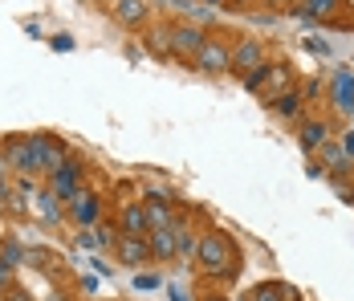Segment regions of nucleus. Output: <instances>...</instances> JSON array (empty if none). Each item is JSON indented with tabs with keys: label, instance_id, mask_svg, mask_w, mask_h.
<instances>
[{
	"label": "nucleus",
	"instance_id": "f257e3e1",
	"mask_svg": "<svg viewBox=\"0 0 354 301\" xmlns=\"http://www.w3.org/2000/svg\"><path fill=\"white\" fill-rule=\"evenodd\" d=\"M204 41H208V37L200 33L196 25H176V29H171V53H176L179 62H196L200 49H204Z\"/></svg>",
	"mask_w": 354,
	"mask_h": 301
},
{
	"label": "nucleus",
	"instance_id": "f03ea898",
	"mask_svg": "<svg viewBox=\"0 0 354 301\" xmlns=\"http://www.w3.org/2000/svg\"><path fill=\"white\" fill-rule=\"evenodd\" d=\"M200 265H204V273H212V277H224L228 268H224V261H228V244H224V236L212 232V236H204L200 240Z\"/></svg>",
	"mask_w": 354,
	"mask_h": 301
},
{
	"label": "nucleus",
	"instance_id": "7ed1b4c3",
	"mask_svg": "<svg viewBox=\"0 0 354 301\" xmlns=\"http://www.w3.org/2000/svg\"><path fill=\"white\" fill-rule=\"evenodd\" d=\"M196 66L204 69V73H224V69L232 66V53H228V45H224V41H204V49H200Z\"/></svg>",
	"mask_w": 354,
	"mask_h": 301
},
{
	"label": "nucleus",
	"instance_id": "20e7f679",
	"mask_svg": "<svg viewBox=\"0 0 354 301\" xmlns=\"http://www.w3.org/2000/svg\"><path fill=\"white\" fill-rule=\"evenodd\" d=\"M77 179H82V167L77 163H62V167L49 175V192L57 200H73L77 196Z\"/></svg>",
	"mask_w": 354,
	"mask_h": 301
},
{
	"label": "nucleus",
	"instance_id": "39448f33",
	"mask_svg": "<svg viewBox=\"0 0 354 301\" xmlns=\"http://www.w3.org/2000/svg\"><path fill=\"white\" fill-rule=\"evenodd\" d=\"M70 216L77 220V224H82V228L98 224V216H102V208H98V196H90V192H77V196H73Z\"/></svg>",
	"mask_w": 354,
	"mask_h": 301
},
{
	"label": "nucleus",
	"instance_id": "423d86ee",
	"mask_svg": "<svg viewBox=\"0 0 354 301\" xmlns=\"http://www.w3.org/2000/svg\"><path fill=\"white\" fill-rule=\"evenodd\" d=\"M118 257H122V265H142L151 257V244L142 236H122L118 240Z\"/></svg>",
	"mask_w": 354,
	"mask_h": 301
},
{
	"label": "nucleus",
	"instance_id": "0eeeda50",
	"mask_svg": "<svg viewBox=\"0 0 354 301\" xmlns=\"http://www.w3.org/2000/svg\"><path fill=\"white\" fill-rule=\"evenodd\" d=\"M122 228H127V236H147L151 232L147 208H142V203H127V208H122Z\"/></svg>",
	"mask_w": 354,
	"mask_h": 301
},
{
	"label": "nucleus",
	"instance_id": "6e6552de",
	"mask_svg": "<svg viewBox=\"0 0 354 301\" xmlns=\"http://www.w3.org/2000/svg\"><path fill=\"white\" fill-rule=\"evenodd\" d=\"M151 240V257H159V261H167V257H176V232L171 228H155V232H147Z\"/></svg>",
	"mask_w": 354,
	"mask_h": 301
},
{
	"label": "nucleus",
	"instance_id": "1a4fd4ad",
	"mask_svg": "<svg viewBox=\"0 0 354 301\" xmlns=\"http://www.w3.org/2000/svg\"><path fill=\"white\" fill-rule=\"evenodd\" d=\"M257 62H261V45H257V41H241V49L232 53V66L245 69V73H252Z\"/></svg>",
	"mask_w": 354,
	"mask_h": 301
},
{
	"label": "nucleus",
	"instance_id": "9d476101",
	"mask_svg": "<svg viewBox=\"0 0 354 301\" xmlns=\"http://www.w3.org/2000/svg\"><path fill=\"white\" fill-rule=\"evenodd\" d=\"M114 17L122 25H139L142 17H147V8H142V0H114Z\"/></svg>",
	"mask_w": 354,
	"mask_h": 301
},
{
	"label": "nucleus",
	"instance_id": "9b49d317",
	"mask_svg": "<svg viewBox=\"0 0 354 301\" xmlns=\"http://www.w3.org/2000/svg\"><path fill=\"white\" fill-rule=\"evenodd\" d=\"M334 94H338V110H346V114H351V110H354V77L346 73V69L334 77Z\"/></svg>",
	"mask_w": 354,
	"mask_h": 301
},
{
	"label": "nucleus",
	"instance_id": "f8f14e48",
	"mask_svg": "<svg viewBox=\"0 0 354 301\" xmlns=\"http://www.w3.org/2000/svg\"><path fill=\"white\" fill-rule=\"evenodd\" d=\"M147 224H151V232L155 228H171V212H167V203L159 200V196L147 203Z\"/></svg>",
	"mask_w": 354,
	"mask_h": 301
},
{
	"label": "nucleus",
	"instance_id": "ddd939ff",
	"mask_svg": "<svg viewBox=\"0 0 354 301\" xmlns=\"http://www.w3.org/2000/svg\"><path fill=\"white\" fill-rule=\"evenodd\" d=\"M322 143H326V122H306L301 127V147L306 151H318Z\"/></svg>",
	"mask_w": 354,
	"mask_h": 301
},
{
	"label": "nucleus",
	"instance_id": "4468645a",
	"mask_svg": "<svg viewBox=\"0 0 354 301\" xmlns=\"http://www.w3.org/2000/svg\"><path fill=\"white\" fill-rule=\"evenodd\" d=\"M171 232H176V253H179V257H187V253H196V248H200V244L192 240V232H187L183 224H171Z\"/></svg>",
	"mask_w": 354,
	"mask_h": 301
},
{
	"label": "nucleus",
	"instance_id": "2eb2a0df",
	"mask_svg": "<svg viewBox=\"0 0 354 301\" xmlns=\"http://www.w3.org/2000/svg\"><path fill=\"white\" fill-rule=\"evenodd\" d=\"M248 301H289V289L285 285H261Z\"/></svg>",
	"mask_w": 354,
	"mask_h": 301
},
{
	"label": "nucleus",
	"instance_id": "dca6fc26",
	"mask_svg": "<svg viewBox=\"0 0 354 301\" xmlns=\"http://www.w3.org/2000/svg\"><path fill=\"white\" fill-rule=\"evenodd\" d=\"M41 216H45V220H49V224H57V220H62V212H57V196H53V192H41Z\"/></svg>",
	"mask_w": 354,
	"mask_h": 301
},
{
	"label": "nucleus",
	"instance_id": "f3484780",
	"mask_svg": "<svg viewBox=\"0 0 354 301\" xmlns=\"http://www.w3.org/2000/svg\"><path fill=\"white\" fill-rule=\"evenodd\" d=\"M334 4H338V0H306L297 12H301V17H322V12H330Z\"/></svg>",
	"mask_w": 354,
	"mask_h": 301
},
{
	"label": "nucleus",
	"instance_id": "a211bd4d",
	"mask_svg": "<svg viewBox=\"0 0 354 301\" xmlns=\"http://www.w3.org/2000/svg\"><path fill=\"white\" fill-rule=\"evenodd\" d=\"M151 49L155 53H171V29H155L151 33Z\"/></svg>",
	"mask_w": 354,
	"mask_h": 301
},
{
	"label": "nucleus",
	"instance_id": "6ab92c4d",
	"mask_svg": "<svg viewBox=\"0 0 354 301\" xmlns=\"http://www.w3.org/2000/svg\"><path fill=\"white\" fill-rule=\"evenodd\" d=\"M297 106H301V98H297V94H281V98H277V114L293 118V114H297Z\"/></svg>",
	"mask_w": 354,
	"mask_h": 301
},
{
	"label": "nucleus",
	"instance_id": "aec40b11",
	"mask_svg": "<svg viewBox=\"0 0 354 301\" xmlns=\"http://www.w3.org/2000/svg\"><path fill=\"white\" fill-rule=\"evenodd\" d=\"M4 261H8V265H21V261H29V253H21L17 240H8V244H4Z\"/></svg>",
	"mask_w": 354,
	"mask_h": 301
},
{
	"label": "nucleus",
	"instance_id": "412c9836",
	"mask_svg": "<svg viewBox=\"0 0 354 301\" xmlns=\"http://www.w3.org/2000/svg\"><path fill=\"white\" fill-rule=\"evenodd\" d=\"M322 155H326V163H330V167H334V171H338V167H342V163H346V155H342L338 147H330V143H322Z\"/></svg>",
	"mask_w": 354,
	"mask_h": 301
},
{
	"label": "nucleus",
	"instance_id": "4be33fe9",
	"mask_svg": "<svg viewBox=\"0 0 354 301\" xmlns=\"http://www.w3.org/2000/svg\"><path fill=\"white\" fill-rule=\"evenodd\" d=\"M49 45H53L57 53H70V49H73V37H70V33H57L53 41H49Z\"/></svg>",
	"mask_w": 354,
	"mask_h": 301
},
{
	"label": "nucleus",
	"instance_id": "5701e85b",
	"mask_svg": "<svg viewBox=\"0 0 354 301\" xmlns=\"http://www.w3.org/2000/svg\"><path fill=\"white\" fill-rule=\"evenodd\" d=\"M8 261H4V257H0V289H8V285H12V273H8Z\"/></svg>",
	"mask_w": 354,
	"mask_h": 301
},
{
	"label": "nucleus",
	"instance_id": "b1692460",
	"mask_svg": "<svg viewBox=\"0 0 354 301\" xmlns=\"http://www.w3.org/2000/svg\"><path fill=\"white\" fill-rule=\"evenodd\" d=\"M342 155H346V159H354V131L342 134Z\"/></svg>",
	"mask_w": 354,
	"mask_h": 301
},
{
	"label": "nucleus",
	"instance_id": "393cba45",
	"mask_svg": "<svg viewBox=\"0 0 354 301\" xmlns=\"http://www.w3.org/2000/svg\"><path fill=\"white\" fill-rule=\"evenodd\" d=\"M155 285H159V277H151V273H142L139 277V289H155Z\"/></svg>",
	"mask_w": 354,
	"mask_h": 301
},
{
	"label": "nucleus",
	"instance_id": "a878e982",
	"mask_svg": "<svg viewBox=\"0 0 354 301\" xmlns=\"http://www.w3.org/2000/svg\"><path fill=\"white\" fill-rule=\"evenodd\" d=\"M4 301H29V298H25L21 289H8V293H4Z\"/></svg>",
	"mask_w": 354,
	"mask_h": 301
},
{
	"label": "nucleus",
	"instance_id": "bb28decb",
	"mask_svg": "<svg viewBox=\"0 0 354 301\" xmlns=\"http://www.w3.org/2000/svg\"><path fill=\"white\" fill-rule=\"evenodd\" d=\"M0 192H4V159H0Z\"/></svg>",
	"mask_w": 354,
	"mask_h": 301
},
{
	"label": "nucleus",
	"instance_id": "cd10ccee",
	"mask_svg": "<svg viewBox=\"0 0 354 301\" xmlns=\"http://www.w3.org/2000/svg\"><path fill=\"white\" fill-rule=\"evenodd\" d=\"M265 4H289V0H265Z\"/></svg>",
	"mask_w": 354,
	"mask_h": 301
},
{
	"label": "nucleus",
	"instance_id": "c85d7f7f",
	"mask_svg": "<svg viewBox=\"0 0 354 301\" xmlns=\"http://www.w3.org/2000/svg\"><path fill=\"white\" fill-rule=\"evenodd\" d=\"M0 212H4V192H0Z\"/></svg>",
	"mask_w": 354,
	"mask_h": 301
},
{
	"label": "nucleus",
	"instance_id": "c756f323",
	"mask_svg": "<svg viewBox=\"0 0 354 301\" xmlns=\"http://www.w3.org/2000/svg\"><path fill=\"white\" fill-rule=\"evenodd\" d=\"M204 301H220V298H204Z\"/></svg>",
	"mask_w": 354,
	"mask_h": 301
},
{
	"label": "nucleus",
	"instance_id": "7c9ffc66",
	"mask_svg": "<svg viewBox=\"0 0 354 301\" xmlns=\"http://www.w3.org/2000/svg\"><path fill=\"white\" fill-rule=\"evenodd\" d=\"M208 4H220V0H208Z\"/></svg>",
	"mask_w": 354,
	"mask_h": 301
},
{
	"label": "nucleus",
	"instance_id": "2f4dec72",
	"mask_svg": "<svg viewBox=\"0 0 354 301\" xmlns=\"http://www.w3.org/2000/svg\"><path fill=\"white\" fill-rule=\"evenodd\" d=\"M236 4H245V0H236Z\"/></svg>",
	"mask_w": 354,
	"mask_h": 301
}]
</instances>
